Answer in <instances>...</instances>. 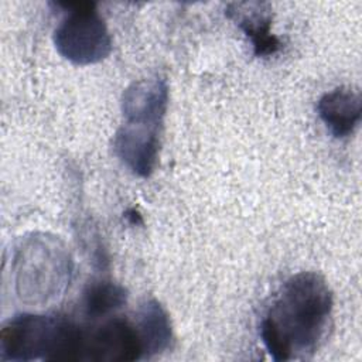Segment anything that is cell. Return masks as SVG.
Instances as JSON below:
<instances>
[{"instance_id": "obj_8", "label": "cell", "mask_w": 362, "mask_h": 362, "mask_svg": "<svg viewBox=\"0 0 362 362\" xmlns=\"http://www.w3.org/2000/svg\"><path fill=\"white\" fill-rule=\"evenodd\" d=\"M317 112L334 137H348L355 132L361 122V93L348 86L335 88L320 98Z\"/></svg>"}, {"instance_id": "obj_5", "label": "cell", "mask_w": 362, "mask_h": 362, "mask_svg": "<svg viewBox=\"0 0 362 362\" xmlns=\"http://www.w3.org/2000/svg\"><path fill=\"white\" fill-rule=\"evenodd\" d=\"M144 358L134 321L113 318L95 329H83L81 361H136Z\"/></svg>"}, {"instance_id": "obj_4", "label": "cell", "mask_w": 362, "mask_h": 362, "mask_svg": "<svg viewBox=\"0 0 362 362\" xmlns=\"http://www.w3.org/2000/svg\"><path fill=\"white\" fill-rule=\"evenodd\" d=\"M66 16L54 31V44L61 57L75 65H90L109 57L112 38L95 3H58Z\"/></svg>"}, {"instance_id": "obj_2", "label": "cell", "mask_w": 362, "mask_h": 362, "mask_svg": "<svg viewBox=\"0 0 362 362\" xmlns=\"http://www.w3.org/2000/svg\"><path fill=\"white\" fill-rule=\"evenodd\" d=\"M83 329L58 315L20 314L0 332L3 361H81Z\"/></svg>"}, {"instance_id": "obj_1", "label": "cell", "mask_w": 362, "mask_h": 362, "mask_svg": "<svg viewBox=\"0 0 362 362\" xmlns=\"http://www.w3.org/2000/svg\"><path fill=\"white\" fill-rule=\"evenodd\" d=\"M332 291L315 272H300L284 281L260 322V338L274 361L310 358L327 335Z\"/></svg>"}, {"instance_id": "obj_7", "label": "cell", "mask_w": 362, "mask_h": 362, "mask_svg": "<svg viewBox=\"0 0 362 362\" xmlns=\"http://www.w3.org/2000/svg\"><path fill=\"white\" fill-rule=\"evenodd\" d=\"M158 127L123 123L116 132L113 147L124 165L139 177H148L158 161Z\"/></svg>"}, {"instance_id": "obj_10", "label": "cell", "mask_w": 362, "mask_h": 362, "mask_svg": "<svg viewBox=\"0 0 362 362\" xmlns=\"http://www.w3.org/2000/svg\"><path fill=\"white\" fill-rule=\"evenodd\" d=\"M139 331L144 358L165 351L170 346L173 331L167 311L157 300H146L140 304L134 318Z\"/></svg>"}, {"instance_id": "obj_3", "label": "cell", "mask_w": 362, "mask_h": 362, "mask_svg": "<svg viewBox=\"0 0 362 362\" xmlns=\"http://www.w3.org/2000/svg\"><path fill=\"white\" fill-rule=\"evenodd\" d=\"M17 293L30 303H47L69 281V256L54 238L35 235L16 255Z\"/></svg>"}, {"instance_id": "obj_6", "label": "cell", "mask_w": 362, "mask_h": 362, "mask_svg": "<svg viewBox=\"0 0 362 362\" xmlns=\"http://www.w3.org/2000/svg\"><path fill=\"white\" fill-rule=\"evenodd\" d=\"M168 105V85L160 76L134 81L122 96V115L129 124L161 127Z\"/></svg>"}, {"instance_id": "obj_11", "label": "cell", "mask_w": 362, "mask_h": 362, "mask_svg": "<svg viewBox=\"0 0 362 362\" xmlns=\"http://www.w3.org/2000/svg\"><path fill=\"white\" fill-rule=\"evenodd\" d=\"M127 300L124 287L112 281L92 283L83 293V308L93 318L120 308Z\"/></svg>"}, {"instance_id": "obj_9", "label": "cell", "mask_w": 362, "mask_h": 362, "mask_svg": "<svg viewBox=\"0 0 362 362\" xmlns=\"http://www.w3.org/2000/svg\"><path fill=\"white\" fill-rule=\"evenodd\" d=\"M226 14L249 37L256 57H269L280 49L279 38L270 31L272 14L267 3H232Z\"/></svg>"}]
</instances>
